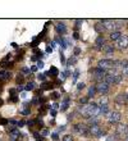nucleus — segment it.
I'll return each mask as SVG.
<instances>
[{"label": "nucleus", "instance_id": "f257e3e1", "mask_svg": "<svg viewBox=\"0 0 128 141\" xmlns=\"http://www.w3.org/2000/svg\"><path fill=\"white\" fill-rule=\"evenodd\" d=\"M100 115V107L95 103H90L87 104V119L90 118H95Z\"/></svg>", "mask_w": 128, "mask_h": 141}, {"label": "nucleus", "instance_id": "f03ea898", "mask_svg": "<svg viewBox=\"0 0 128 141\" xmlns=\"http://www.w3.org/2000/svg\"><path fill=\"white\" fill-rule=\"evenodd\" d=\"M97 68H101L104 71L112 69V68H115V62L112 59H103V60H100L97 63Z\"/></svg>", "mask_w": 128, "mask_h": 141}, {"label": "nucleus", "instance_id": "7ed1b4c3", "mask_svg": "<svg viewBox=\"0 0 128 141\" xmlns=\"http://www.w3.org/2000/svg\"><path fill=\"white\" fill-rule=\"evenodd\" d=\"M92 73H94V78L96 81H99V82H101V81H104L105 77H106V71H104V69H101V68H95L94 71H92Z\"/></svg>", "mask_w": 128, "mask_h": 141}, {"label": "nucleus", "instance_id": "20e7f679", "mask_svg": "<svg viewBox=\"0 0 128 141\" xmlns=\"http://www.w3.org/2000/svg\"><path fill=\"white\" fill-rule=\"evenodd\" d=\"M73 130H74V132H77L78 135H83V136H88V135H90V130H88V127H86V126L82 125V123L76 125L74 127H73Z\"/></svg>", "mask_w": 128, "mask_h": 141}, {"label": "nucleus", "instance_id": "39448f33", "mask_svg": "<svg viewBox=\"0 0 128 141\" xmlns=\"http://www.w3.org/2000/svg\"><path fill=\"white\" fill-rule=\"evenodd\" d=\"M96 89H97V93H100V94H106V93L109 91V89H110V85L106 83L105 81H101V82H99V83L96 85Z\"/></svg>", "mask_w": 128, "mask_h": 141}, {"label": "nucleus", "instance_id": "423d86ee", "mask_svg": "<svg viewBox=\"0 0 128 141\" xmlns=\"http://www.w3.org/2000/svg\"><path fill=\"white\" fill-rule=\"evenodd\" d=\"M120 118H122V114L119 112H112V113H109L108 121L110 123H118V122H120Z\"/></svg>", "mask_w": 128, "mask_h": 141}, {"label": "nucleus", "instance_id": "0eeeda50", "mask_svg": "<svg viewBox=\"0 0 128 141\" xmlns=\"http://www.w3.org/2000/svg\"><path fill=\"white\" fill-rule=\"evenodd\" d=\"M101 23H103V26H104L105 30H108V31H110V32H113L114 28H115V21H112V19H103Z\"/></svg>", "mask_w": 128, "mask_h": 141}, {"label": "nucleus", "instance_id": "6e6552de", "mask_svg": "<svg viewBox=\"0 0 128 141\" xmlns=\"http://www.w3.org/2000/svg\"><path fill=\"white\" fill-rule=\"evenodd\" d=\"M117 45H118L119 49H126V47H128V36L122 35L120 39L117 41Z\"/></svg>", "mask_w": 128, "mask_h": 141}, {"label": "nucleus", "instance_id": "1a4fd4ad", "mask_svg": "<svg viewBox=\"0 0 128 141\" xmlns=\"http://www.w3.org/2000/svg\"><path fill=\"white\" fill-rule=\"evenodd\" d=\"M88 130H90V135H92L95 137H100L103 135V131H101V128L99 126H90Z\"/></svg>", "mask_w": 128, "mask_h": 141}, {"label": "nucleus", "instance_id": "9d476101", "mask_svg": "<svg viewBox=\"0 0 128 141\" xmlns=\"http://www.w3.org/2000/svg\"><path fill=\"white\" fill-rule=\"evenodd\" d=\"M19 137H21V132L17 128L9 130V139H10V141H17Z\"/></svg>", "mask_w": 128, "mask_h": 141}, {"label": "nucleus", "instance_id": "9b49d317", "mask_svg": "<svg viewBox=\"0 0 128 141\" xmlns=\"http://www.w3.org/2000/svg\"><path fill=\"white\" fill-rule=\"evenodd\" d=\"M127 101L128 100H127V95L126 94H118L115 96V103L119 104V105H124Z\"/></svg>", "mask_w": 128, "mask_h": 141}, {"label": "nucleus", "instance_id": "f8f14e48", "mask_svg": "<svg viewBox=\"0 0 128 141\" xmlns=\"http://www.w3.org/2000/svg\"><path fill=\"white\" fill-rule=\"evenodd\" d=\"M117 132L118 135L120 136H128V126L127 125H119L117 128Z\"/></svg>", "mask_w": 128, "mask_h": 141}, {"label": "nucleus", "instance_id": "ddd939ff", "mask_svg": "<svg viewBox=\"0 0 128 141\" xmlns=\"http://www.w3.org/2000/svg\"><path fill=\"white\" fill-rule=\"evenodd\" d=\"M105 39H104V36H99L97 39H96V42H95V45L97 49H103V46L105 47Z\"/></svg>", "mask_w": 128, "mask_h": 141}, {"label": "nucleus", "instance_id": "4468645a", "mask_svg": "<svg viewBox=\"0 0 128 141\" xmlns=\"http://www.w3.org/2000/svg\"><path fill=\"white\" fill-rule=\"evenodd\" d=\"M55 28H56V32L60 33V35H64V33L67 32V27H65L64 23H58V24L55 26Z\"/></svg>", "mask_w": 128, "mask_h": 141}, {"label": "nucleus", "instance_id": "2eb2a0df", "mask_svg": "<svg viewBox=\"0 0 128 141\" xmlns=\"http://www.w3.org/2000/svg\"><path fill=\"white\" fill-rule=\"evenodd\" d=\"M68 107H69V97H68V96H65V97L63 99V101H62L60 109H62V112H64V110L68 109Z\"/></svg>", "mask_w": 128, "mask_h": 141}, {"label": "nucleus", "instance_id": "dca6fc26", "mask_svg": "<svg viewBox=\"0 0 128 141\" xmlns=\"http://www.w3.org/2000/svg\"><path fill=\"white\" fill-rule=\"evenodd\" d=\"M120 36H122V33L119 31H113L110 32V39H112L113 41H118L119 39H120Z\"/></svg>", "mask_w": 128, "mask_h": 141}, {"label": "nucleus", "instance_id": "f3484780", "mask_svg": "<svg viewBox=\"0 0 128 141\" xmlns=\"http://www.w3.org/2000/svg\"><path fill=\"white\" fill-rule=\"evenodd\" d=\"M94 28H95V31L97 32V33H103V31L105 30L101 22H97V23H95V24H94Z\"/></svg>", "mask_w": 128, "mask_h": 141}, {"label": "nucleus", "instance_id": "a211bd4d", "mask_svg": "<svg viewBox=\"0 0 128 141\" xmlns=\"http://www.w3.org/2000/svg\"><path fill=\"white\" fill-rule=\"evenodd\" d=\"M97 93V89H96V85H94V86H90V89H88V99L90 97H94L95 96V94Z\"/></svg>", "mask_w": 128, "mask_h": 141}, {"label": "nucleus", "instance_id": "6ab92c4d", "mask_svg": "<svg viewBox=\"0 0 128 141\" xmlns=\"http://www.w3.org/2000/svg\"><path fill=\"white\" fill-rule=\"evenodd\" d=\"M104 50H105V53H106V55H112L113 53H114V46L113 45H105V47H104Z\"/></svg>", "mask_w": 128, "mask_h": 141}, {"label": "nucleus", "instance_id": "aec40b11", "mask_svg": "<svg viewBox=\"0 0 128 141\" xmlns=\"http://www.w3.org/2000/svg\"><path fill=\"white\" fill-rule=\"evenodd\" d=\"M10 78V73L9 72H0V79L3 81H7V79Z\"/></svg>", "mask_w": 128, "mask_h": 141}, {"label": "nucleus", "instance_id": "412c9836", "mask_svg": "<svg viewBox=\"0 0 128 141\" xmlns=\"http://www.w3.org/2000/svg\"><path fill=\"white\" fill-rule=\"evenodd\" d=\"M109 113V105H100V114H108Z\"/></svg>", "mask_w": 128, "mask_h": 141}, {"label": "nucleus", "instance_id": "4be33fe9", "mask_svg": "<svg viewBox=\"0 0 128 141\" xmlns=\"http://www.w3.org/2000/svg\"><path fill=\"white\" fill-rule=\"evenodd\" d=\"M49 75H53L54 77H56V76L59 75V71H58V68H55V67H51V68H50V71H49Z\"/></svg>", "mask_w": 128, "mask_h": 141}, {"label": "nucleus", "instance_id": "5701e85b", "mask_svg": "<svg viewBox=\"0 0 128 141\" xmlns=\"http://www.w3.org/2000/svg\"><path fill=\"white\" fill-rule=\"evenodd\" d=\"M88 123H90V126H99V119H97V117L90 118V119H88Z\"/></svg>", "mask_w": 128, "mask_h": 141}, {"label": "nucleus", "instance_id": "b1692460", "mask_svg": "<svg viewBox=\"0 0 128 141\" xmlns=\"http://www.w3.org/2000/svg\"><path fill=\"white\" fill-rule=\"evenodd\" d=\"M122 79H123V76H122V75H115L114 83H115V85H118V83H120V82H122Z\"/></svg>", "mask_w": 128, "mask_h": 141}, {"label": "nucleus", "instance_id": "393cba45", "mask_svg": "<svg viewBox=\"0 0 128 141\" xmlns=\"http://www.w3.org/2000/svg\"><path fill=\"white\" fill-rule=\"evenodd\" d=\"M24 89H26L27 91H31V90H33V89H35V82H28V83H27V86H26Z\"/></svg>", "mask_w": 128, "mask_h": 141}, {"label": "nucleus", "instance_id": "a878e982", "mask_svg": "<svg viewBox=\"0 0 128 141\" xmlns=\"http://www.w3.org/2000/svg\"><path fill=\"white\" fill-rule=\"evenodd\" d=\"M108 97L106 96H103L101 99H100V105H108Z\"/></svg>", "mask_w": 128, "mask_h": 141}, {"label": "nucleus", "instance_id": "bb28decb", "mask_svg": "<svg viewBox=\"0 0 128 141\" xmlns=\"http://www.w3.org/2000/svg\"><path fill=\"white\" fill-rule=\"evenodd\" d=\"M78 76H80V71H78V69H76V71H74V73H73V82H76V81H77Z\"/></svg>", "mask_w": 128, "mask_h": 141}, {"label": "nucleus", "instance_id": "cd10ccee", "mask_svg": "<svg viewBox=\"0 0 128 141\" xmlns=\"http://www.w3.org/2000/svg\"><path fill=\"white\" fill-rule=\"evenodd\" d=\"M88 101V96H85V97H81L80 99V103L82 105H86V103Z\"/></svg>", "mask_w": 128, "mask_h": 141}, {"label": "nucleus", "instance_id": "c85d7f7f", "mask_svg": "<svg viewBox=\"0 0 128 141\" xmlns=\"http://www.w3.org/2000/svg\"><path fill=\"white\" fill-rule=\"evenodd\" d=\"M77 62V59L76 58H71L68 62H67V67H69V65H72V64H74V63Z\"/></svg>", "mask_w": 128, "mask_h": 141}, {"label": "nucleus", "instance_id": "c756f323", "mask_svg": "<svg viewBox=\"0 0 128 141\" xmlns=\"http://www.w3.org/2000/svg\"><path fill=\"white\" fill-rule=\"evenodd\" d=\"M122 76H127L128 77V65L123 67V69H122Z\"/></svg>", "mask_w": 128, "mask_h": 141}, {"label": "nucleus", "instance_id": "7c9ffc66", "mask_svg": "<svg viewBox=\"0 0 128 141\" xmlns=\"http://www.w3.org/2000/svg\"><path fill=\"white\" fill-rule=\"evenodd\" d=\"M63 141H73V137L71 135H65L63 137Z\"/></svg>", "mask_w": 128, "mask_h": 141}, {"label": "nucleus", "instance_id": "2f4dec72", "mask_svg": "<svg viewBox=\"0 0 128 141\" xmlns=\"http://www.w3.org/2000/svg\"><path fill=\"white\" fill-rule=\"evenodd\" d=\"M31 72V69H28V68H26V67H23L22 68V73H24V75H28Z\"/></svg>", "mask_w": 128, "mask_h": 141}, {"label": "nucleus", "instance_id": "473e14b6", "mask_svg": "<svg viewBox=\"0 0 128 141\" xmlns=\"http://www.w3.org/2000/svg\"><path fill=\"white\" fill-rule=\"evenodd\" d=\"M22 82H23V76H22V75H19V76L17 77V83L19 85V83H22Z\"/></svg>", "mask_w": 128, "mask_h": 141}, {"label": "nucleus", "instance_id": "72a5a7b5", "mask_svg": "<svg viewBox=\"0 0 128 141\" xmlns=\"http://www.w3.org/2000/svg\"><path fill=\"white\" fill-rule=\"evenodd\" d=\"M85 86H86V85H85L83 82H80V83L77 85V89H78V90H83V89H85Z\"/></svg>", "mask_w": 128, "mask_h": 141}, {"label": "nucleus", "instance_id": "f704fd0d", "mask_svg": "<svg viewBox=\"0 0 128 141\" xmlns=\"http://www.w3.org/2000/svg\"><path fill=\"white\" fill-rule=\"evenodd\" d=\"M48 135H49V130L44 128V130L41 131V136H48Z\"/></svg>", "mask_w": 128, "mask_h": 141}, {"label": "nucleus", "instance_id": "c9c22d12", "mask_svg": "<svg viewBox=\"0 0 128 141\" xmlns=\"http://www.w3.org/2000/svg\"><path fill=\"white\" fill-rule=\"evenodd\" d=\"M51 87H53V86H51L50 83H44V86H42L44 90H49V89H51Z\"/></svg>", "mask_w": 128, "mask_h": 141}, {"label": "nucleus", "instance_id": "e433bc0d", "mask_svg": "<svg viewBox=\"0 0 128 141\" xmlns=\"http://www.w3.org/2000/svg\"><path fill=\"white\" fill-rule=\"evenodd\" d=\"M117 140V137H115V135H110L108 139H106V141H115Z\"/></svg>", "mask_w": 128, "mask_h": 141}, {"label": "nucleus", "instance_id": "4c0bfd02", "mask_svg": "<svg viewBox=\"0 0 128 141\" xmlns=\"http://www.w3.org/2000/svg\"><path fill=\"white\" fill-rule=\"evenodd\" d=\"M45 76H46V75H42V73H41V75H39V76H37V78L40 79V81H45V78H46Z\"/></svg>", "mask_w": 128, "mask_h": 141}, {"label": "nucleus", "instance_id": "58836bf2", "mask_svg": "<svg viewBox=\"0 0 128 141\" xmlns=\"http://www.w3.org/2000/svg\"><path fill=\"white\" fill-rule=\"evenodd\" d=\"M37 68L39 69H42L44 68V62H37Z\"/></svg>", "mask_w": 128, "mask_h": 141}, {"label": "nucleus", "instance_id": "ea45409f", "mask_svg": "<svg viewBox=\"0 0 128 141\" xmlns=\"http://www.w3.org/2000/svg\"><path fill=\"white\" fill-rule=\"evenodd\" d=\"M51 97L56 100V99H59V94H58V93H53V94H51Z\"/></svg>", "mask_w": 128, "mask_h": 141}, {"label": "nucleus", "instance_id": "a19ab883", "mask_svg": "<svg viewBox=\"0 0 128 141\" xmlns=\"http://www.w3.org/2000/svg\"><path fill=\"white\" fill-rule=\"evenodd\" d=\"M53 109L54 110L59 109V104H58V103H54V104H53Z\"/></svg>", "mask_w": 128, "mask_h": 141}, {"label": "nucleus", "instance_id": "79ce46f5", "mask_svg": "<svg viewBox=\"0 0 128 141\" xmlns=\"http://www.w3.org/2000/svg\"><path fill=\"white\" fill-rule=\"evenodd\" d=\"M60 60H62V63L65 62V58H64V55H63V51L60 50Z\"/></svg>", "mask_w": 128, "mask_h": 141}, {"label": "nucleus", "instance_id": "37998d69", "mask_svg": "<svg viewBox=\"0 0 128 141\" xmlns=\"http://www.w3.org/2000/svg\"><path fill=\"white\" fill-rule=\"evenodd\" d=\"M80 53H81V49L80 47H76V49H74V55H78Z\"/></svg>", "mask_w": 128, "mask_h": 141}, {"label": "nucleus", "instance_id": "c03bdc74", "mask_svg": "<svg viewBox=\"0 0 128 141\" xmlns=\"http://www.w3.org/2000/svg\"><path fill=\"white\" fill-rule=\"evenodd\" d=\"M51 137H53V140H58V139H59V137H58V133H53Z\"/></svg>", "mask_w": 128, "mask_h": 141}, {"label": "nucleus", "instance_id": "a18cd8bd", "mask_svg": "<svg viewBox=\"0 0 128 141\" xmlns=\"http://www.w3.org/2000/svg\"><path fill=\"white\" fill-rule=\"evenodd\" d=\"M58 131H60V132H63V131H65V126H60Z\"/></svg>", "mask_w": 128, "mask_h": 141}, {"label": "nucleus", "instance_id": "49530a36", "mask_svg": "<svg viewBox=\"0 0 128 141\" xmlns=\"http://www.w3.org/2000/svg\"><path fill=\"white\" fill-rule=\"evenodd\" d=\"M51 51H53V47H51V46L46 47V53H51Z\"/></svg>", "mask_w": 128, "mask_h": 141}, {"label": "nucleus", "instance_id": "de8ad7c7", "mask_svg": "<svg viewBox=\"0 0 128 141\" xmlns=\"http://www.w3.org/2000/svg\"><path fill=\"white\" fill-rule=\"evenodd\" d=\"M73 37H74L76 40H77V39H80V36H78V33H77V32H74V33H73Z\"/></svg>", "mask_w": 128, "mask_h": 141}, {"label": "nucleus", "instance_id": "09e8293b", "mask_svg": "<svg viewBox=\"0 0 128 141\" xmlns=\"http://www.w3.org/2000/svg\"><path fill=\"white\" fill-rule=\"evenodd\" d=\"M0 123H1V125H7V123H8V121H7V119H1V121H0Z\"/></svg>", "mask_w": 128, "mask_h": 141}, {"label": "nucleus", "instance_id": "8fccbe9b", "mask_svg": "<svg viewBox=\"0 0 128 141\" xmlns=\"http://www.w3.org/2000/svg\"><path fill=\"white\" fill-rule=\"evenodd\" d=\"M31 71L32 72H36V71H37V65H33V67L31 68Z\"/></svg>", "mask_w": 128, "mask_h": 141}, {"label": "nucleus", "instance_id": "3c124183", "mask_svg": "<svg viewBox=\"0 0 128 141\" xmlns=\"http://www.w3.org/2000/svg\"><path fill=\"white\" fill-rule=\"evenodd\" d=\"M50 113H51V115H53V117H54V115H55V114H56V110H51V112H50Z\"/></svg>", "mask_w": 128, "mask_h": 141}, {"label": "nucleus", "instance_id": "603ef678", "mask_svg": "<svg viewBox=\"0 0 128 141\" xmlns=\"http://www.w3.org/2000/svg\"><path fill=\"white\" fill-rule=\"evenodd\" d=\"M76 23H77V26H80V23H82V19H77Z\"/></svg>", "mask_w": 128, "mask_h": 141}, {"label": "nucleus", "instance_id": "864d4df0", "mask_svg": "<svg viewBox=\"0 0 128 141\" xmlns=\"http://www.w3.org/2000/svg\"><path fill=\"white\" fill-rule=\"evenodd\" d=\"M126 141H128V136H127V137H126Z\"/></svg>", "mask_w": 128, "mask_h": 141}, {"label": "nucleus", "instance_id": "5fc2aeb1", "mask_svg": "<svg viewBox=\"0 0 128 141\" xmlns=\"http://www.w3.org/2000/svg\"><path fill=\"white\" fill-rule=\"evenodd\" d=\"M127 100H128V94H127Z\"/></svg>", "mask_w": 128, "mask_h": 141}]
</instances>
